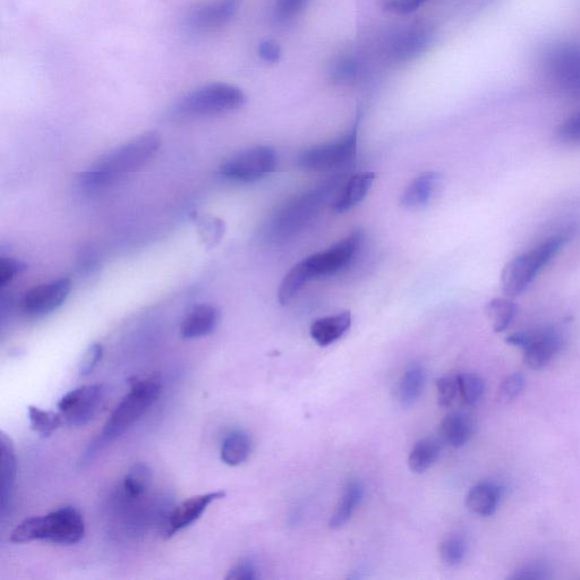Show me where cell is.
<instances>
[{
    "label": "cell",
    "instance_id": "1",
    "mask_svg": "<svg viewBox=\"0 0 580 580\" xmlns=\"http://www.w3.org/2000/svg\"><path fill=\"white\" fill-rule=\"evenodd\" d=\"M363 243L362 230H354L329 249L310 255L290 269L278 290V301L287 305L310 281L334 276L351 264Z\"/></svg>",
    "mask_w": 580,
    "mask_h": 580
},
{
    "label": "cell",
    "instance_id": "2",
    "mask_svg": "<svg viewBox=\"0 0 580 580\" xmlns=\"http://www.w3.org/2000/svg\"><path fill=\"white\" fill-rule=\"evenodd\" d=\"M161 142V136L157 132H148L119 145L99 158L88 172L80 177L81 185L88 189L90 187L98 189L135 173L157 155Z\"/></svg>",
    "mask_w": 580,
    "mask_h": 580
},
{
    "label": "cell",
    "instance_id": "3",
    "mask_svg": "<svg viewBox=\"0 0 580 580\" xmlns=\"http://www.w3.org/2000/svg\"><path fill=\"white\" fill-rule=\"evenodd\" d=\"M160 394L161 379L158 375L135 378L131 382L130 391L114 409L99 437L93 440L87 451L84 452L82 464L92 462L102 448L121 437L133 424L138 422L148 412V409L157 402Z\"/></svg>",
    "mask_w": 580,
    "mask_h": 580
},
{
    "label": "cell",
    "instance_id": "4",
    "mask_svg": "<svg viewBox=\"0 0 580 580\" xmlns=\"http://www.w3.org/2000/svg\"><path fill=\"white\" fill-rule=\"evenodd\" d=\"M85 534L84 518L72 506L58 508L44 516L24 519L11 533L16 544L45 541L59 545L79 543Z\"/></svg>",
    "mask_w": 580,
    "mask_h": 580
},
{
    "label": "cell",
    "instance_id": "5",
    "mask_svg": "<svg viewBox=\"0 0 580 580\" xmlns=\"http://www.w3.org/2000/svg\"><path fill=\"white\" fill-rule=\"evenodd\" d=\"M567 242L566 234L551 236L532 250L508 262L501 274L503 293L511 298L522 295L541 271L564 249Z\"/></svg>",
    "mask_w": 580,
    "mask_h": 580
},
{
    "label": "cell",
    "instance_id": "6",
    "mask_svg": "<svg viewBox=\"0 0 580 580\" xmlns=\"http://www.w3.org/2000/svg\"><path fill=\"white\" fill-rule=\"evenodd\" d=\"M244 91L228 83H211L187 93L173 109L178 118H199L236 112L246 104Z\"/></svg>",
    "mask_w": 580,
    "mask_h": 580
},
{
    "label": "cell",
    "instance_id": "7",
    "mask_svg": "<svg viewBox=\"0 0 580 580\" xmlns=\"http://www.w3.org/2000/svg\"><path fill=\"white\" fill-rule=\"evenodd\" d=\"M331 184L307 192L280 208L268 223L266 234L271 241H286L300 232L317 215L332 189Z\"/></svg>",
    "mask_w": 580,
    "mask_h": 580
},
{
    "label": "cell",
    "instance_id": "8",
    "mask_svg": "<svg viewBox=\"0 0 580 580\" xmlns=\"http://www.w3.org/2000/svg\"><path fill=\"white\" fill-rule=\"evenodd\" d=\"M360 124L361 116L357 115L352 130L343 138L305 149L298 156V165L311 172H328L348 165L357 156Z\"/></svg>",
    "mask_w": 580,
    "mask_h": 580
},
{
    "label": "cell",
    "instance_id": "9",
    "mask_svg": "<svg viewBox=\"0 0 580 580\" xmlns=\"http://www.w3.org/2000/svg\"><path fill=\"white\" fill-rule=\"evenodd\" d=\"M278 153L274 148L258 145L230 158L219 169L220 176L237 183H254L274 173Z\"/></svg>",
    "mask_w": 580,
    "mask_h": 580
},
{
    "label": "cell",
    "instance_id": "10",
    "mask_svg": "<svg viewBox=\"0 0 580 580\" xmlns=\"http://www.w3.org/2000/svg\"><path fill=\"white\" fill-rule=\"evenodd\" d=\"M506 343L522 349L525 364L535 371L549 365L561 348V338L553 329L516 332L506 338Z\"/></svg>",
    "mask_w": 580,
    "mask_h": 580
},
{
    "label": "cell",
    "instance_id": "11",
    "mask_svg": "<svg viewBox=\"0 0 580 580\" xmlns=\"http://www.w3.org/2000/svg\"><path fill=\"white\" fill-rule=\"evenodd\" d=\"M104 398V386L85 385L68 392L57 406L65 424L80 428L95 419Z\"/></svg>",
    "mask_w": 580,
    "mask_h": 580
},
{
    "label": "cell",
    "instance_id": "12",
    "mask_svg": "<svg viewBox=\"0 0 580 580\" xmlns=\"http://www.w3.org/2000/svg\"><path fill=\"white\" fill-rule=\"evenodd\" d=\"M71 289V280L67 278L34 287L23 297L22 311L30 318L46 317L65 303Z\"/></svg>",
    "mask_w": 580,
    "mask_h": 580
},
{
    "label": "cell",
    "instance_id": "13",
    "mask_svg": "<svg viewBox=\"0 0 580 580\" xmlns=\"http://www.w3.org/2000/svg\"><path fill=\"white\" fill-rule=\"evenodd\" d=\"M241 0H213L196 6L186 16V28L196 33H207L224 28L240 8Z\"/></svg>",
    "mask_w": 580,
    "mask_h": 580
},
{
    "label": "cell",
    "instance_id": "14",
    "mask_svg": "<svg viewBox=\"0 0 580 580\" xmlns=\"http://www.w3.org/2000/svg\"><path fill=\"white\" fill-rule=\"evenodd\" d=\"M225 496L226 492L224 491L208 492L179 503L168 516L165 532L167 539L193 525L206 513L211 503L223 499Z\"/></svg>",
    "mask_w": 580,
    "mask_h": 580
},
{
    "label": "cell",
    "instance_id": "15",
    "mask_svg": "<svg viewBox=\"0 0 580 580\" xmlns=\"http://www.w3.org/2000/svg\"><path fill=\"white\" fill-rule=\"evenodd\" d=\"M549 70L561 88L580 92V48L561 46L549 56Z\"/></svg>",
    "mask_w": 580,
    "mask_h": 580
},
{
    "label": "cell",
    "instance_id": "16",
    "mask_svg": "<svg viewBox=\"0 0 580 580\" xmlns=\"http://www.w3.org/2000/svg\"><path fill=\"white\" fill-rule=\"evenodd\" d=\"M441 175L437 172H426L409 183L400 198L402 207L408 210L422 209L432 201L441 185Z\"/></svg>",
    "mask_w": 580,
    "mask_h": 580
},
{
    "label": "cell",
    "instance_id": "17",
    "mask_svg": "<svg viewBox=\"0 0 580 580\" xmlns=\"http://www.w3.org/2000/svg\"><path fill=\"white\" fill-rule=\"evenodd\" d=\"M219 311L210 304H200L186 314L181 326L184 339H199L209 336L218 326Z\"/></svg>",
    "mask_w": 580,
    "mask_h": 580
},
{
    "label": "cell",
    "instance_id": "18",
    "mask_svg": "<svg viewBox=\"0 0 580 580\" xmlns=\"http://www.w3.org/2000/svg\"><path fill=\"white\" fill-rule=\"evenodd\" d=\"M352 321L351 312L329 315L312 323L310 335L319 346L327 347L347 334L352 327Z\"/></svg>",
    "mask_w": 580,
    "mask_h": 580
},
{
    "label": "cell",
    "instance_id": "19",
    "mask_svg": "<svg viewBox=\"0 0 580 580\" xmlns=\"http://www.w3.org/2000/svg\"><path fill=\"white\" fill-rule=\"evenodd\" d=\"M375 178L377 176L370 172L357 174L349 178L343 189L336 196L334 203H332V208L336 212L343 213L357 206L368 196Z\"/></svg>",
    "mask_w": 580,
    "mask_h": 580
},
{
    "label": "cell",
    "instance_id": "20",
    "mask_svg": "<svg viewBox=\"0 0 580 580\" xmlns=\"http://www.w3.org/2000/svg\"><path fill=\"white\" fill-rule=\"evenodd\" d=\"M0 462H2V486H0V496H2L3 514L10 503L17 476V460L14 443L11 438L2 433L0 437Z\"/></svg>",
    "mask_w": 580,
    "mask_h": 580
},
{
    "label": "cell",
    "instance_id": "21",
    "mask_svg": "<svg viewBox=\"0 0 580 580\" xmlns=\"http://www.w3.org/2000/svg\"><path fill=\"white\" fill-rule=\"evenodd\" d=\"M501 498L496 484L483 482L473 486L466 497V507L473 514L489 517L496 513Z\"/></svg>",
    "mask_w": 580,
    "mask_h": 580
},
{
    "label": "cell",
    "instance_id": "22",
    "mask_svg": "<svg viewBox=\"0 0 580 580\" xmlns=\"http://www.w3.org/2000/svg\"><path fill=\"white\" fill-rule=\"evenodd\" d=\"M474 424L465 413L454 412L448 414L440 425V437L447 445L460 448L472 438Z\"/></svg>",
    "mask_w": 580,
    "mask_h": 580
},
{
    "label": "cell",
    "instance_id": "23",
    "mask_svg": "<svg viewBox=\"0 0 580 580\" xmlns=\"http://www.w3.org/2000/svg\"><path fill=\"white\" fill-rule=\"evenodd\" d=\"M426 373L423 365L412 363L405 370L398 387L400 403L405 407H411L422 395L425 387Z\"/></svg>",
    "mask_w": 580,
    "mask_h": 580
},
{
    "label": "cell",
    "instance_id": "24",
    "mask_svg": "<svg viewBox=\"0 0 580 580\" xmlns=\"http://www.w3.org/2000/svg\"><path fill=\"white\" fill-rule=\"evenodd\" d=\"M364 497V486L360 481H352L346 485L343 493V498L339 502L334 515L330 519V527L337 530V528L346 525L351 520L354 511Z\"/></svg>",
    "mask_w": 580,
    "mask_h": 580
},
{
    "label": "cell",
    "instance_id": "25",
    "mask_svg": "<svg viewBox=\"0 0 580 580\" xmlns=\"http://www.w3.org/2000/svg\"><path fill=\"white\" fill-rule=\"evenodd\" d=\"M252 440L243 431L229 433L221 446L220 457L226 465L240 466L250 457Z\"/></svg>",
    "mask_w": 580,
    "mask_h": 580
},
{
    "label": "cell",
    "instance_id": "26",
    "mask_svg": "<svg viewBox=\"0 0 580 580\" xmlns=\"http://www.w3.org/2000/svg\"><path fill=\"white\" fill-rule=\"evenodd\" d=\"M518 307L511 297L493 298L485 305V315L494 332L506 331L517 317Z\"/></svg>",
    "mask_w": 580,
    "mask_h": 580
},
{
    "label": "cell",
    "instance_id": "27",
    "mask_svg": "<svg viewBox=\"0 0 580 580\" xmlns=\"http://www.w3.org/2000/svg\"><path fill=\"white\" fill-rule=\"evenodd\" d=\"M440 454L441 445L437 439H422L416 443L411 454H409V468L414 473L422 474L438 462Z\"/></svg>",
    "mask_w": 580,
    "mask_h": 580
},
{
    "label": "cell",
    "instance_id": "28",
    "mask_svg": "<svg viewBox=\"0 0 580 580\" xmlns=\"http://www.w3.org/2000/svg\"><path fill=\"white\" fill-rule=\"evenodd\" d=\"M152 483V472L148 465L136 463L127 472L123 490L124 496L129 500L141 499L147 494Z\"/></svg>",
    "mask_w": 580,
    "mask_h": 580
},
{
    "label": "cell",
    "instance_id": "29",
    "mask_svg": "<svg viewBox=\"0 0 580 580\" xmlns=\"http://www.w3.org/2000/svg\"><path fill=\"white\" fill-rule=\"evenodd\" d=\"M467 553V543L462 535L449 534L440 543L439 554L443 564L456 567L464 561Z\"/></svg>",
    "mask_w": 580,
    "mask_h": 580
},
{
    "label": "cell",
    "instance_id": "30",
    "mask_svg": "<svg viewBox=\"0 0 580 580\" xmlns=\"http://www.w3.org/2000/svg\"><path fill=\"white\" fill-rule=\"evenodd\" d=\"M29 420L33 431L49 437L65 424L61 413L44 411L36 406L29 407Z\"/></svg>",
    "mask_w": 580,
    "mask_h": 580
},
{
    "label": "cell",
    "instance_id": "31",
    "mask_svg": "<svg viewBox=\"0 0 580 580\" xmlns=\"http://www.w3.org/2000/svg\"><path fill=\"white\" fill-rule=\"evenodd\" d=\"M426 41H428V36L423 31H408L403 36H400L397 44L394 46V56L400 59V61H406V59L419 54L426 45Z\"/></svg>",
    "mask_w": 580,
    "mask_h": 580
},
{
    "label": "cell",
    "instance_id": "32",
    "mask_svg": "<svg viewBox=\"0 0 580 580\" xmlns=\"http://www.w3.org/2000/svg\"><path fill=\"white\" fill-rule=\"evenodd\" d=\"M459 396L467 406L480 402L484 394V381L474 373L458 374Z\"/></svg>",
    "mask_w": 580,
    "mask_h": 580
},
{
    "label": "cell",
    "instance_id": "33",
    "mask_svg": "<svg viewBox=\"0 0 580 580\" xmlns=\"http://www.w3.org/2000/svg\"><path fill=\"white\" fill-rule=\"evenodd\" d=\"M329 79L336 84H349L357 79L358 66L351 57L335 59L329 66Z\"/></svg>",
    "mask_w": 580,
    "mask_h": 580
},
{
    "label": "cell",
    "instance_id": "34",
    "mask_svg": "<svg viewBox=\"0 0 580 580\" xmlns=\"http://www.w3.org/2000/svg\"><path fill=\"white\" fill-rule=\"evenodd\" d=\"M525 378L522 373H513L508 375L499 387V400L503 404L513 403L525 388Z\"/></svg>",
    "mask_w": 580,
    "mask_h": 580
},
{
    "label": "cell",
    "instance_id": "35",
    "mask_svg": "<svg viewBox=\"0 0 580 580\" xmlns=\"http://www.w3.org/2000/svg\"><path fill=\"white\" fill-rule=\"evenodd\" d=\"M438 403L450 407L459 396L458 374L446 375L437 381Z\"/></svg>",
    "mask_w": 580,
    "mask_h": 580
},
{
    "label": "cell",
    "instance_id": "36",
    "mask_svg": "<svg viewBox=\"0 0 580 580\" xmlns=\"http://www.w3.org/2000/svg\"><path fill=\"white\" fill-rule=\"evenodd\" d=\"M557 139L570 147H580V110L558 127Z\"/></svg>",
    "mask_w": 580,
    "mask_h": 580
},
{
    "label": "cell",
    "instance_id": "37",
    "mask_svg": "<svg viewBox=\"0 0 580 580\" xmlns=\"http://www.w3.org/2000/svg\"><path fill=\"white\" fill-rule=\"evenodd\" d=\"M310 0H276L275 17L280 23H288L296 19Z\"/></svg>",
    "mask_w": 580,
    "mask_h": 580
},
{
    "label": "cell",
    "instance_id": "38",
    "mask_svg": "<svg viewBox=\"0 0 580 580\" xmlns=\"http://www.w3.org/2000/svg\"><path fill=\"white\" fill-rule=\"evenodd\" d=\"M260 577L259 568L251 559L243 558L229 569L226 579L228 580H255Z\"/></svg>",
    "mask_w": 580,
    "mask_h": 580
},
{
    "label": "cell",
    "instance_id": "39",
    "mask_svg": "<svg viewBox=\"0 0 580 580\" xmlns=\"http://www.w3.org/2000/svg\"><path fill=\"white\" fill-rule=\"evenodd\" d=\"M428 0H380L383 10L398 14L408 15L416 12Z\"/></svg>",
    "mask_w": 580,
    "mask_h": 580
},
{
    "label": "cell",
    "instance_id": "40",
    "mask_svg": "<svg viewBox=\"0 0 580 580\" xmlns=\"http://www.w3.org/2000/svg\"><path fill=\"white\" fill-rule=\"evenodd\" d=\"M550 577V570L547 566L540 564V562H532V564H525L519 567L509 579L543 580L549 579Z\"/></svg>",
    "mask_w": 580,
    "mask_h": 580
},
{
    "label": "cell",
    "instance_id": "41",
    "mask_svg": "<svg viewBox=\"0 0 580 580\" xmlns=\"http://www.w3.org/2000/svg\"><path fill=\"white\" fill-rule=\"evenodd\" d=\"M27 266L21 261L13 258H2L0 260V286L5 287L22 274Z\"/></svg>",
    "mask_w": 580,
    "mask_h": 580
},
{
    "label": "cell",
    "instance_id": "42",
    "mask_svg": "<svg viewBox=\"0 0 580 580\" xmlns=\"http://www.w3.org/2000/svg\"><path fill=\"white\" fill-rule=\"evenodd\" d=\"M102 353H104V349H102L100 344H93L87 349L80 366V374L82 377H89L96 370L101 361Z\"/></svg>",
    "mask_w": 580,
    "mask_h": 580
},
{
    "label": "cell",
    "instance_id": "43",
    "mask_svg": "<svg viewBox=\"0 0 580 580\" xmlns=\"http://www.w3.org/2000/svg\"><path fill=\"white\" fill-rule=\"evenodd\" d=\"M201 233L207 243H217L225 232V225L219 219H204L201 223Z\"/></svg>",
    "mask_w": 580,
    "mask_h": 580
},
{
    "label": "cell",
    "instance_id": "44",
    "mask_svg": "<svg viewBox=\"0 0 580 580\" xmlns=\"http://www.w3.org/2000/svg\"><path fill=\"white\" fill-rule=\"evenodd\" d=\"M258 53L264 62L276 64L280 61L281 47L274 40H266L261 42Z\"/></svg>",
    "mask_w": 580,
    "mask_h": 580
}]
</instances>
